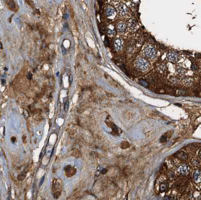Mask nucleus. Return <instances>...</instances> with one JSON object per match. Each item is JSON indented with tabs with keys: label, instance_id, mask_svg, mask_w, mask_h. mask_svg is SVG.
<instances>
[{
	"label": "nucleus",
	"instance_id": "obj_18",
	"mask_svg": "<svg viewBox=\"0 0 201 200\" xmlns=\"http://www.w3.org/2000/svg\"><path fill=\"white\" fill-rule=\"evenodd\" d=\"M197 69V66L196 64H193L192 65V69L193 70H196Z\"/></svg>",
	"mask_w": 201,
	"mask_h": 200
},
{
	"label": "nucleus",
	"instance_id": "obj_26",
	"mask_svg": "<svg viewBox=\"0 0 201 200\" xmlns=\"http://www.w3.org/2000/svg\"><path fill=\"white\" fill-rule=\"evenodd\" d=\"M70 80H71V83H72V76H71V77H70Z\"/></svg>",
	"mask_w": 201,
	"mask_h": 200
},
{
	"label": "nucleus",
	"instance_id": "obj_14",
	"mask_svg": "<svg viewBox=\"0 0 201 200\" xmlns=\"http://www.w3.org/2000/svg\"><path fill=\"white\" fill-rule=\"evenodd\" d=\"M192 83V79L190 78H185L183 80V83H184L185 85H190Z\"/></svg>",
	"mask_w": 201,
	"mask_h": 200
},
{
	"label": "nucleus",
	"instance_id": "obj_15",
	"mask_svg": "<svg viewBox=\"0 0 201 200\" xmlns=\"http://www.w3.org/2000/svg\"><path fill=\"white\" fill-rule=\"evenodd\" d=\"M121 1L122 0H109V2L111 4L114 5H118L121 2Z\"/></svg>",
	"mask_w": 201,
	"mask_h": 200
},
{
	"label": "nucleus",
	"instance_id": "obj_4",
	"mask_svg": "<svg viewBox=\"0 0 201 200\" xmlns=\"http://www.w3.org/2000/svg\"><path fill=\"white\" fill-rule=\"evenodd\" d=\"M127 24L124 21H120L117 24V30L120 35H124L127 30Z\"/></svg>",
	"mask_w": 201,
	"mask_h": 200
},
{
	"label": "nucleus",
	"instance_id": "obj_12",
	"mask_svg": "<svg viewBox=\"0 0 201 200\" xmlns=\"http://www.w3.org/2000/svg\"><path fill=\"white\" fill-rule=\"evenodd\" d=\"M176 72H177V74H178L179 75L182 76V75H185V70L183 68L178 67L177 68V69H176Z\"/></svg>",
	"mask_w": 201,
	"mask_h": 200
},
{
	"label": "nucleus",
	"instance_id": "obj_22",
	"mask_svg": "<svg viewBox=\"0 0 201 200\" xmlns=\"http://www.w3.org/2000/svg\"><path fill=\"white\" fill-rule=\"evenodd\" d=\"M32 74L31 73H29L27 75V78L29 79H32Z\"/></svg>",
	"mask_w": 201,
	"mask_h": 200
},
{
	"label": "nucleus",
	"instance_id": "obj_11",
	"mask_svg": "<svg viewBox=\"0 0 201 200\" xmlns=\"http://www.w3.org/2000/svg\"><path fill=\"white\" fill-rule=\"evenodd\" d=\"M107 33L110 37H113L116 34V30L113 25H110L107 28Z\"/></svg>",
	"mask_w": 201,
	"mask_h": 200
},
{
	"label": "nucleus",
	"instance_id": "obj_27",
	"mask_svg": "<svg viewBox=\"0 0 201 200\" xmlns=\"http://www.w3.org/2000/svg\"><path fill=\"white\" fill-rule=\"evenodd\" d=\"M199 157L201 159V151L199 152Z\"/></svg>",
	"mask_w": 201,
	"mask_h": 200
},
{
	"label": "nucleus",
	"instance_id": "obj_20",
	"mask_svg": "<svg viewBox=\"0 0 201 200\" xmlns=\"http://www.w3.org/2000/svg\"><path fill=\"white\" fill-rule=\"evenodd\" d=\"M166 139H167V138L165 136H163L161 137V142H165L166 140Z\"/></svg>",
	"mask_w": 201,
	"mask_h": 200
},
{
	"label": "nucleus",
	"instance_id": "obj_21",
	"mask_svg": "<svg viewBox=\"0 0 201 200\" xmlns=\"http://www.w3.org/2000/svg\"><path fill=\"white\" fill-rule=\"evenodd\" d=\"M62 51H63V54H64V55L65 54V53H66V50L65 48H64V46H62Z\"/></svg>",
	"mask_w": 201,
	"mask_h": 200
},
{
	"label": "nucleus",
	"instance_id": "obj_19",
	"mask_svg": "<svg viewBox=\"0 0 201 200\" xmlns=\"http://www.w3.org/2000/svg\"><path fill=\"white\" fill-rule=\"evenodd\" d=\"M44 180H45V176H43L42 177L41 181H40V184H39V186H41L42 184H43V182H44Z\"/></svg>",
	"mask_w": 201,
	"mask_h": 200
},
{
	"label": "nucleus",
	"instance_id": "obj_8",
	"mask_svg": "<svg viewBox=\"0 0 201 200\" xmlns=\"http://www.w3.org/2000/svg\"><path fill=\"white\" fill-rule=\"evenodd\" d=\"M167 58L169 60V61L171 62H175L177 61L178 58V54L175 51H170L169 52L167 55Z\"/></svg>",
	"mask_w": 201,
	"mask_h": 200
},
{
	"label": "nucleus",
	"instance_id": "obj_7",
	"mask_svg": "<svg viewBox=\"0 0 201 200\" xmlns=\"http://www.w3.org/2000/svg\"><path fill=\"white\" fill-rule=\"evenodd\" d=\"M128 28L131 31H134L138 28V23L135 19L132 18L129 20L127 23Z\"/></svg>",
	"mask_w": 201,
	"mask_h": 200
},
{
	"label": "nucleus",
	"instance_id": "obj_24",
	"mask_svg": "<svg viewBox=\"0 0 201 200\" xmlns=\"http://www.w3.org/2000/svg\"><path fill=\"white\" fill-rule=\"evenodd\" d=\"M11 140H12V142H14L16 140V138H15V137H12Z\"/></svg>",
	"mask_w": 201,
	"mask_h": 200
},
{
	"label": "nucleus",
	"instance_id": "obj_5",
	"mask_svg": "<svg viewBox=\"0 0 201 200\" xmlns=\"http://www.w3.org/2000/svg\"><path fill=\"white\" fill-rule=\"evenodd\" d=\"M114 48L116 51H121L124 47V40L121 37H118L115 39L114 41Z\"/></svg>",
	"mask_w": 201,
	"mask_h": 200
},
{
	"label": "nucleus",
	"instance_id": "obj_6",
	"mask_svg": "<svg viewBox=\"0 0 201 200\" xmlns=\"http://www.w3.org/2000/svg\"><path fill=\"white\" fill-rule=\"evenodd\" d=\"M116 10L112 6L109 5L105 9V14L106 16L110 18L113 19L116 16Z\"/></svg>",
	"mask_w": 201,
	"mask_h": 200
},
{
	"label": "nucleus",
	"instance_id": "obj_25",
	"mask_svg": "<svg viewBox=\"0 0 201 200\" xmlns=\"http://www.w3.org/2000/svg\"><path fill=\"white\" fill-rule=\"evenodd\" d=\"M2 83L3 85H4L5 84V83H6V81H5V80H4V79H2Z\"/></svg>",
	"mask_w": 201,
	"mask_h": 200
},
{
	"label": "nucleus",
	"instance_id": "obj_9",
	"mask_svg": "<svg viewBox=\"0 0 201 200\" xmlns=\"http://www.w3.org/2000/svg\"><path fill=\"white\" fill-rule=\"evenodd\" d=\"M188 170H189V168H188V166L185 165V164L181 165L178 168V173L183 175H184L185 174H186L188 173Z\"/></svg>",
	"mask_w": 201,
	"mask_h": 200
},
{
	"label": "nucleus",
	"instance_id": "obj_16",
	"mask_svg": "<svg viewBox=\"0 0 201 200\" xmlns=\"http://www.w3.org/2000/svg\"><path fill=\"white\" fill-rule=\"evenodd\" d=\"M26 173H22V174H21L20 175H19L18 176V179L19 181H23V180L25 179V177H26Z\"/></svg>",
	"mask_w": 201,
	"mask_h": 200
},
{
	"label": "nucleus",
	"instance_id": "obj_17",
	"mask_svg": "<svg viewBox=\"0 0 201 200\" xmlns=\"http://www.w3.org/2000/svg\"><path fill=\"white\" fill-rule=\"evenodd\" d=\"M68 106H69V102L68 101H67L64 104V110L65 112H67L68 109Z\"/></svg>",
	"mask_w": 201,
	"mask_h": 200
},
{
	"label": "nucleus",
	"instance_id": "obj_23",
	"mask_svg": "<svg viewBox=\"0 0 201 200\" xmlns=\"http://www.w3.org/2000/svg\"><path fill=\"white\" fill-rule=\"evenodd\" d=\"M106 172H107V169H106V168H104V169H103L102 170V171H101V173H102V174H105Z\"/></svg>",
	"mask_w": 201,
	"mask_h": 200
},
{
	"label": "nucleus",
	"instance_id": "obj_2",
	"mask_svg": "<svg viewBox=\"0 0 201 200\" xmlns=\"http://www.w3.org/2000/svg\"><path fill=\"white\" fill-rule=\"evenodd\" d=\"M135 66L137 68L142 71L147 70L150 67L149 62L144 58L138 57L135 61Z\"/></svg>",
	"mask_w": 201,
	"mask_h": 200
},
{
	"label": "nucleus",
	"instance_id": "obj_10",
	"mask_svg": "<svg viewBox=\"0 0 201 200\" xmlns=\"http://www.w3.org/2000/svg\"><path fill=\"white\" fill-rule=\"evenodd\" d=\"M193 180L195 182L197 183H199L201 182V172L197 170L193 174Z\"/></svg>",
	"mask_w": 201,
	"mask_h": 200
},
{
	"label": "nucleus",
	"instance_id": "obj_1",
	"mask_svg": "<svg viewBox=\"0 0 201 200\" xmlns=\"http://www.w3.org/2000/svg\"><path fill=\"white\" fill-rule=\"evenodd\" d=\"M143 54L146 58L153 60L157 57V51L155 48L150 44L145 45L142 49Z\"/></svg>",
	"mask_w": 201,
	"mask_h": 200
},
{
	"label": "nucleus",
	"instance_id": "obj_3",
	"mask_svg": "<svg viewBox=\"0 0 201 200\" xmlns=\"http://www.w3.org/2000/svg\"><path fill=\"white\" fill-rule=\"evenodd\" d=\"M117 11L119 15L122 17H127L129 15V10L127 5L124 3H121L117 6Z\"/></svg>",
	"mask_w": 201,
	"mask_h": 200
},
{
	"label": "nucleus",
	"instance_id": "obj_13",
	"mask_svg": "<svg viewBox=\"0 0 201 200\" xmlns=\"http://www.w3.org/2000/svg\"><path fill=\"white\" fill-rule=\"evenodd\" d=\"M168 188V184L166 183H162L160 186V189L161 192H165Z\"/></svg>",
	"mask_w": 201,
	"mask_h": 200
}]
</instances>
